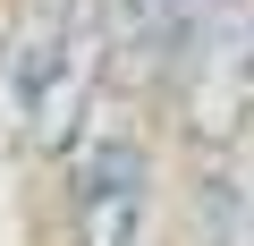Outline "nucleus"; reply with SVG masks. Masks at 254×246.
I'll list each match as a JSON object with an SVG mask.
<instances>
[{"label": "nucleus", "instance_id": "obj_1", "mask_svg": "<svg viewBox=\"0 0 254 246\" xmlns=\"http://www.w3.org/2000/svg\"><path fill=\"white\" fill-rule=\"evenodd\" d=\"M0 85H9V119L26 128L34 153H68L85 85H93V17L85 0H26L9 51H0Z\"/></svg>", "mask_w": 254, "mask_h": 246}, {"label": "nucleus", "instance_id": "obj_2", "mask_svg": "<svg viewBox=\"0 0 254 246\" xmlns=\"http://www.w3.org/2000/svg\"><path fill=\"white\" fill-rule=\"evenodd\" d=\"M76 246H153V170L136 136H93L76 153Z\"/></svg>", "mask_w": 254, "mask_h": 246}, {"label": "nucleus", "instance_id": "obj_3", "mask_svg": "<svg viewBox=\"0 0 254 246\" xmlns=\"http://www.w3.org/2000/svg\"><path fill=\"white\" fill-rule=\"evenodd\" d=\"M187 119L195 136H220V145L254 119V0L220 9L187 43Z\"/></svg>", "mask_w": 254, "mask_h": 246}, {"label": "nucleus", "instance_id": "obj_4", "mask_svg": "<svg viewBox=\"0 0 254 246\" xmlns=\"http://www.w3.org/2000/svg\"><path fill=\"white\" fill-rule=\"evenodd\" d=\"M220 9H237V0H127V34H136L144 51H178V43H195Z\"/></svg>", "mask_w": 254, "mask_h": 246}]
</instances>
